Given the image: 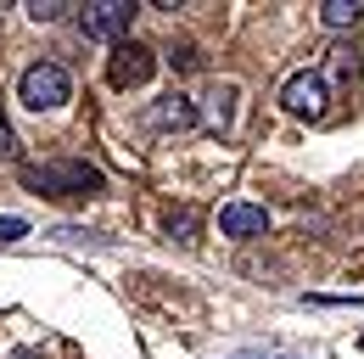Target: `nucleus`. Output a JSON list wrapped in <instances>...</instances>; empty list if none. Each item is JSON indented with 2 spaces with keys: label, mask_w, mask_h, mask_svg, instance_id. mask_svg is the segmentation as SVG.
Instances as JSON below:
<instances>
[{
  "label": "nucleus",
  "mask_w": 364,
  "mask_h": 359,
  "mask_svg": "<svg viewBox=\"0 0 364 359\" xmlns=\"http://www.w3.org/2000/svg\"><path fill=\"white\" fill-rule=\"evenodd\" d=\"M359 348H364V343H359Z\"/></svg>",
  "instance_id": "16"
},
{
  "label": "nucleus",
  "mask_w": 364,
  "mask_h": 359,
  "mask_svg": "<svg viewBox=\"0 0 364 359\" xmlns=\"http://www.w3.org/2000/svg\"><path fill=\"white\" fill-rule=\"evenodd\" d=\"M168 62H174V68H202V56H196V45H180V51H174Z\"/></svg>",
  "instance_id": "14"
},
{
  "label": "nucleus",
  "mask_w": 364,
  "mask_h": 359,
  "mask_svg": "<svg viewBox=\"0 0 364 359\" xmlns=\"http://www.w3.org/2000/svg\"><path fill=\"white\" fill-rule=\"evenodd\" d=\"M280 107L291 113V118H309V124H319L325 113H331V85H325V73H291L286 85H280Z\"/></svg>",
  "instance_id": "4"
},
{
  "label": "nucleus",
  "mask_w": 364,
  "mask_h": 359,
  "mask_svg": "<svg viewBox=\"0 0 364 359\" xmlns=\"http://www.w3.org/2000/svg\"><path fill=\"white\" fill-rule=\"evenodd\" d=\"M23 236H28V224H23V219H11V214L0 219V241H23Z\"/></svg>",
  "instance_id": "13"
},
{
  "label": "nucleus",
  "mask_w": 364,
  "mask_h": 359,
  "mask_svg": "<svg viewBox=\"0 0 364 359\" xmlns=\"http://www.w3.org/2000/svg\"><path fill=\"white\" fill-rule=\"evenodd\" d=\"M23 191H34V197H101L107 180L90 163H40V169H23Z\"/></svg>",
  "instance_id": "1"
},
{
  "label": "nucleus",
  "mask_w": 364,
  "mask_h": 359,
  "mask_svg": "<svg viewBox=\"0 0 364 359\" xmlns=\"http://www.w3.org/2000/svg\"><path fill=\"white\" fill-rule=\"evenodd\" d=\"M319 17H325V28H353L364 17L359 0H319Z\"/></svg>",
  "instance_id": "9"
},
{
  "label": "nucleus",
  "mask_w": 364,
  "mask_h": 359,
  "mask_svg": "<svg viewBox=\"0 0 364 359\" xmlns=\"http://www.w3.org/2000/svg\"><path fill=\"white\" fill-rule=\"evenodd\" d=\"M219 230L235 236V241H252V236L269 230V214H264L258 202H225V208H219Z\"/></svg>",
  "instance_id": "8"
},
{
  "label": "nucleus",
  "mask_w": 364,
  "mask_h": 359,
  "mask_svg": "<svg viewBox=\"0 0 364 359\" xmlns=\"http://www.w3.org/2000/svg\"><path fill=\"white\" fill-rule=\"evenodd\" d=\"M140 6L135 0H85L79 6V34L85 40H101V45H118L129 34V17H135Z\"/></svg>",
  "instance_id": "3"
},
{
  "label": "nucleus",
  "mask_w": 364,
  "mask_h": 359,
  "mask_svg": "<svg viewBox=\"0 0 364 359\" xmlns=\"http://www.w3.org/2000/svg\"><path fill=\"white\" fill-rule=\"evenodd\" d=\"M146 118H151V130H163V135H185V130H196V101L180 95V90H168V95L151 101Z\"/></svg>",
  "instance_id": "6"
},
{
  "label": "nucleus",
  "mask_w": 364,
  "mask_h": 359,
  "mask_svg": "<svg viewBox=\"0 0 364 359\" xmlns=\"http://www.w3.org/2000/svg\"><path fill=\"white\" fill-rule=\"evenodd\" d=\"M23 157V140H17V130H11V118L0 113V163H17Z\"/></svg>",
  "instance_id": "12"
},
{
  "label": "nucleus",
  "mask_w": 364,
  "mask_h": 359,
  "mask_svg": "<svg viewBox=\"0 0 364 359\" xmlns=\"http://www.w3.org/2000/svg\"><path fill=\"white\" fill-rule=\"evenodd\" d=\"M17 101H23L28 113H56V107H68V101H73V79H68V68H62V62H34V68H23V79H17Z\"/></svg>",
  "instance_id": "2"
},
{
  "label": "nucleus",
  "mask_w": 364,
  "mask_h": 359,
  "mask_svg": "<svg viewBox=\"0 0 364 359\" xmlns=\"http://www.w3.org/2000/svg\"><path fill=\"white\" fill-rule=\"evenodd\" d=\"M247 359H264V354H247Z\"/></svg>",
  "instance_id": "15"
},
{
  "label": "nucleus",
  "mask_w": 364,
  "mask_h": 359,
  "mask_svg": "<svg viewBox=\"0 0 364 359\" xmlns=\"http://www.w3.org/2000/svg\"><path fill=\"white\" fill-rule=\"evenodd\" d=\"M168 236H174L180 247H191V241H196V208H174V214H168Z\"/></svg>",
  "instance_id": "10"
},
{
  "label": "nucleus",
  "mask_w": 364,
  "mask_h": 359,
  "mask_svg": "<svg viewBox=\"0 0 364 359\" xmlns=\"http://www.w3.org/2000/svg\"><path fill=\"white\" fill-rule=\"evenodd\" d=\"M68 11H79V6H73V0H34V6H28L34 23H56V17H68Z\"/></svg>",
  "instance_id": "11"
},
{
  "label": "nucleus",
  "mask_w": 364,
  "mask_h": 359,
  "mask_svg": "<svg viewBox=\"0 0 364 359\" xmlns=\"http://www.w3.org/2000/svg\"><path fill=\"white\" fill-rule=\"evenodd\" d=\"M235 101H241V90L230 85V79H219V85L208 90V113L196 107V124L213 130V135H230V130H235Z\"/></svg>",
  "instance_id": "7"
},
{
  "label": "nucleus",
  "mask_w": 364,
  "mask_h": 359,
  "mask_svg": "<svg viewBox=\"0 0 364 359\" xmlns=\"http://www.w3.org/2000/svg\"><path fill=\"white\" fill-rule=\"evenodd\" d=\"M151 73H157V51L151 45H135V40L112 45V56H107V85L112 90H140Z\"/></svg>",
  "instance_id": "5"
}]
</instances>
